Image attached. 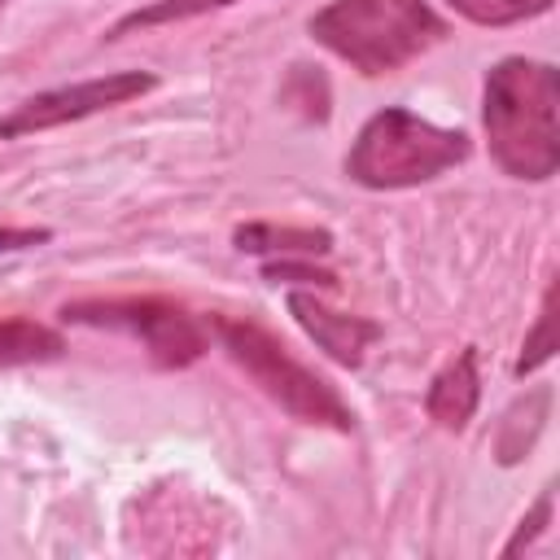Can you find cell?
Wrapping results in <instances>:
<instances>
[{
  "instance_id": "4",
  "label": "cell",
  "mask_w": 560,
  "mask_h": 560,
  "mask_svg": "<svg viewBox=\"0 0 560 560\" xmlns=\"http://www.w3.org/2000/svg\"><path fill=\"white\" fill-rule=\"evenodd\" d=\"M223 350L245 368V376L271 398L280 402L293 420L302 424H328V429H350L354 411L346 407V398L315 376L311 368H302L267 328L249 324V319H214Z\"/></svg>"
},
{
  "instance_id": "1",
  "label": "cell",
  "mask_w": 560,
  "mask_h": 560,
  "mask_svg": "<svg viewBox=\"0 0 560 560\" xmlns=\"http://www.w3.org/2000/svg\"><path fill=\"white\" fill-rule=\"evenodd\" d=\"M490 158L512 175L542 184L560 171V70L534 57H503L481 88Z\"/></svg>"
},
{
  "instance_id": "6",
  "label": "cell",
  "mask_w": 560,
  "mask_h": 560,
  "mask_svg": "<svg viewBox=\"0 0 560 560\" xmlns=\"http://www.w3.org/2000/svg\"><path fill=\"white\" fill-rule=\"evenodd\" d=\"M153 88H158V79L149 70H114V74H101V79H79V83H66V88L35 92L13 114L0 118V140H18V136H31V131H48V127L92 118V114L127 105V101H136Z\"/></svg>"
},
{
  "instance_id": "18",
  "label": "cell",
  "mask_w": 560,
  "mask_h": 560,
  "mask_svg": "<svg viewBox=\"0 0 560 560\" xmlns=\"http://www.w3.org/2000/svg\"><path fill=\"white\" fill-rule=\"evenodd\" d=\"M0 4H4V0H0Z\"/></svg>"
},
{
  "instance_id": "12",
  "label": "cell",
  "mask_w": 560,
  "mask_h": 560,
  "mask_svg": "<svg viewBox=\"0 0 560 560\" xmlns=\"http://www.w3.org/2000/svg\"><path fill=\"white\" fill-rule=\"evenodd\" d=\"M223 4H236V0H158V4H149V9H136V13L118 18L114 31H109V39H118V35H127V31H149V26H162V22H184V18L223 9Z\"/></svg>"
},
{
  "instance_id": "14",
  "label": "cell",
  "mask_w": 560,
  "mask_h": 560,
  "mask_svg": "<svg viewBox=\"0 0 560 560\" xmlns=\"http://www.w3.org/2000/svg\"><path fill=\"white\" fill-rule=\"evenodd\" d=\"M446 4L477 26H512L551 9V0H446Z\"/></svg>"
},
{
  "instance_id": "5",
  "label": "cell",
  "mask_w": 560,
  "mask_h": 560,
  "mask_svg": "<svg viewBox=\"0 0 560 560\" xmlns=\"http://www.w3.org/2000/svg\"><path fill=\"white\" fill-rule=\"evenodd\" d=\"M61 319L127 332L144 341L158 368H188L206 354V328L166 298H83V302H66Z\"/></svg>"
},
{
  "instance_id": "15",
  "label": "cell",
  "mask_w": 560,
  "mask_h": 560,
  "mask_svg": "<svg viewBox=\"0 0 560 560\" xmlns=\"http://www.w3.org/2000/svg\"><path fill=\"white\" fill-rule=\"evenodd\" d=\"M547 525H551V490H542V494H538V503H534V508L521 516L516 534L503 542V556H516V551H525V547H529V542H534V538H538Z\"/></svg>"
},
{
  "instance_id": "17",
  "label": "cell",
  "mask_w": 560,
  "mask_h": 560,
  "mask_svg": "<svg viewBox=\"0 0 560 560\" xmlns=\"http://www.w3.org/2000/svg\"><path fill=\"white\" fill-rule=\"evenodd\" d=\"M48 241H52L48 228H9V223H0V254L35 249V245H48Z\"/></svg>"
},
{
  "instance_id": "8",
  "label": "cell",
  "mask_w": 560,
  "mask_h": 560,
  "mask_svg": "<svg viewBox=\"0 0 560 560\" xmlns=\"http://www.w3.org/2000/svg\"><path fill=\"white\" fill-rule=\"evenodd\" d=\"M477 398H481L477 350H472V346H464V350H459V354H455V359L433 376V385H429V394H424V411H429V420H433L438 429L459 433V429L472 420Z\"/></svg>"
},
{
  "instance_id": "3",
  "label": "cell",
  "mask_w": 560,
  "mask_h": 560,
  "mask_svg": "<svg viewBox=\"0 0 560 560\" xmlns=\"http://www.w3.org/2000/svg\"><path fill=\"white\" fill-rule=\"evenodd\" d=\"M468 136L455 127H438L402 105L376 109L350 153H346V175L363 188L389 192V188H416L424 179H438L442 171L459 166L468 158Z\"/></svg>"
},
{
  "instance_id": "9",
  "label": "cell",
  "mask_w": 560,
  "mask_h": 560,
  "mask_svg": "<svg viewBox=\"0 0 560 560\" xmlns=\"http://www.w3.org/2000/svg\"><path fill=\"white\" fill-rule=\"evenodd\" d=\"M236 249L245 254H298V258H315L332 249V232L324 228H280V223H241L232 232Z\"/></svg>"
},
{
  "instance_id": "2",
  "label": "cell",
  "mask_w": 560,
  "mask_h": 560,
  "mask_svg": "<svg viewBox=\"0 0 560 560\" xmlns=\"http://www.w3.org/2000/svg\"><path fill=\"white\" fill-rule=\"evenodd\" d=\"M311 35L359 74L381 79L433 48L446 22L429 0H332L311 18Z\"/></svg>"
},
{
  "instance_id": "13",
  "label": "cell",
  "mask_w": 560,
  "mask_h": 560,
  "mask_svg": "<svg viewBox=\"0 0 560 560\" xmlns=\"http://www.w3.org/2000/svg\"><path fill=\"white\" fill-rule=\"evenodd\" d=\"M556 284H547V293H542V306H538V319H534V332L525 337V346H521V359H516V376H529V372H538L556 350H560V341H556Z\"/></svg>"
},
{
  "instance_id": "11",
  "label": "cell",
  "mask_w": 560,
  "mask_h": 560,
  "mask_svg": "<svg viewBox=\"0 0 560 560\" xmlns=\"http://www.w3.org/2000/svg\"><path fill=\"white\" fill-rule=\"evenodd\" d=\"M66 341L57 328L35 324V319H0V368H22V363H48L61 359Z\"/></svg>"
},
{
  "instance_id": "10",
  "label": "cell",
  "mask_w": 560,
  "mask_h": 560,
  "mask_svg": "<svg viewBox=\"0 0 560 560\" xmlns=\"http://www.w3.org/2000/svg\"><path fill=\"white\" fill-rule=\"evenodd\" d=\"M547 411H551V389H547V385L529 389L525 398H516V402L508 407V416H503V424H499V438H494L499 464H516V459L529 455V446L538 442V433H542V424H547Z\"/></svg>"
},
{
  "instance_id": "7",
  "label": "cell",
  "mask_w": 560,
  "mask_h": 560,
  "mask_svg": "<svg viewBox=\"0 0 560 560\" xmlns=\"http://www.w3.org/2000/svg\"><path fill=\"white\" fill-rule=\"evenodd\" d=\"M289 311H293V319L302 324V332H306L328 359H337L341 368H359L363 354H368V346L381 337V324H372V319H363V315H350V311H337V306L319 302V298L306 293V289H293V293H289Z\"/></svg>"
},
{
  "instance_id": "16",
  "label": "cell",
  "mask_w": 560,
  "mask_h": 560,
  "mask_svg": "<svg viewBox=\"0 0 560 560\" xmlns=\"http://www.w3.org/2000/svg\"><path fill=\"white\" fill-rule=\"evenodd\" d=\"M262 280H271V284L289 280V284L337 289V276H332V271H319V267H306V262H289V258H280V262H267V267H262Z\"/></svg>"
}]
</instances>
